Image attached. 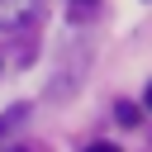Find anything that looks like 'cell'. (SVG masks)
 Returning a JSON list of instances; mask_svg holds the SVG:
<instances>
[{
	"instance_id": "obj_3",
	"label": "cell",
	"mask_w": 152,
	"mask_h": 152,
	"mask_svg": "<svg viewBox=\"0 0 152 152\" xmlns=\"http://www.w3.org/2000/svg\"><path fill=\"white\" fill-rule=\"evenodd\" d=\"M119 124H138V109L133 104H119Z\"/></svg>"
},
{
	"instance_id": "obj_2",
	"label": "cell",
	"mask_w": 152,
	"mask_h": 152,
	"mask_svg": "<svg viewBox=\"0 0 152 152\" xmlns=\"http://www.w3.org/2000/svg\"><path fill=\"white\" fill-rule=\"evenodd\" d=\"M24 119H28V104H10V109H5V114H0V138H5V133H10V128H19V124H24Z\"/></svg>"
},
{
	"instance_id": "obj_4",
	"label": "cell",
	"mask_w": 152,
	"mask_h": 152,
	"mask_svg": "<svg viewBox=\"0 0 152 152\" xmlns=\"http://www.w3.org/2000/svg\"><path fill=\"white\" fill-rule=\"evenodd\" d=\"M86 152H119V147H114V142H90Z\"/></svg>"
},
{
	"instance_id": "obj_1",
	"label": "cell",
	"mask_w": 152,
	"mask_h": 152,
	"mask_svg": "<svg viewBox=\"0 0 152 152\" xmlns=\"http://www.w3.org/2000/svg\"><path fill=\"white\" fill-rule=\"evenodd\" d=\"M38 14V0H0V28H19Z\"/></svg>"
},
{
	"instance_id": "obj_6",
	"label": "cell",
	"mask_w": 152,
	"mask_h": 152,
	"mask_svg": "<svg viewBox=\"0 0 152 152\" xmlns=\"http://www.w3.org/2000/svg\"><path fill=\"white\" fill-rule=\"evenodd\" d=\"M81 5H95V0H81Z\"/></svg>"
},
{
	"instance_id": "obj_5",
	"label": "cell",
	"mask_w": 152,
	"mask_h": 152,
	"mask_svg": "<svg viewBox=\"0 0 152 152\" xmlns=\"http://www.w3.org/2000/svg\"><path fill=\"white\" fill-rule=\"evenodd\" d=\"M142 104H147V109H152V86H147V90H142Z\"/></svg>"
}]
</instances>
